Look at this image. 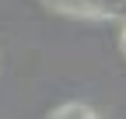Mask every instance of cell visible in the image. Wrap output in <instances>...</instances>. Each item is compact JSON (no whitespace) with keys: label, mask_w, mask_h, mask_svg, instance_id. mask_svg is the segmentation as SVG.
Masks as SVG:
<instances>
[{"label":"cell","mask_w":126,"mask_h":119,"mask_svg":"<svg viewBox=\"0 0 126 119\" xmlns=\"http://www.w3.org/2000/svg\"><path fill=\"white\" fill-rule=\"evenodd\" d=\"M123 49H126V25H123Z\"/></svg>","instance_id":"3957f363"},{"label":"cell","mask_w":126,"mask_h":119,"mask_svg":"<svg viewBox=\"0 0 126 119\" xmlns=\"http://www.w3.org/2000/svg\"><path fill=\"white\" fill-rule=\"evenodd\" d=\"M53 116H60V119H84V116H91V109H88V105H63V109H56Z\"/></svg>","instance_id":"7a4b0ae2"},{"label":"cell","mask_w":126,"mask_h":119,"mask_svg":"<svg viewBox=\"0 0 126 119\" xmlns=\"http://www.w3.org/2000/svg\"><path fill=\"white\" fill-rule=\"evenodd\" d=\"M56 11L84 14V18H119L126 14V0H46Z\"/></svg>","instance_id":"6da1fadb"}]
</instances>
